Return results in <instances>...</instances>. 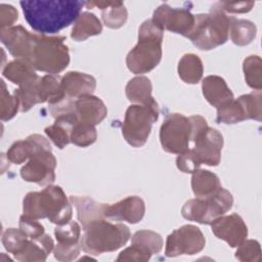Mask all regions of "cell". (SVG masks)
<instances>
[{"mask_svg":"<svg viewBox=\"0 0 262 262\" xmlns=\"http://www.w3.org/2000/svg\"><path fill=\"white\" fill-rule=\"evenodd\" d=\"M17 10L9 4L0 5V27L1 30L13 27V24L17 20Z\"/></svg>","mask_w":262,"mask_h":262,"instance_id":"46","label":"cell"},{"mask_svg":"<svg viewBox=\"0 0 262 262\" xmlns=\"http://www.w3.org/2000/svg\"><path fill=\"white\" fill-rule=\"evenodd\" d=\"M191 188L196 198L205 199L215 194L221 188V183L213 172L198 169L192 173Z\"/></svg>","mask_w":262,"mask_h":262,"instance_id":"24","label":"cell"},{"mask_svg":"<svg viewBox=\"0 0 262 262\" xmlns=\"http://www.w3.org/2000/svg\"><path fill=\"white\" fill-rule=\"evenodd\" d=\"M152 254L145 249L142 246L132 244L130 247L126 248L124 251H122L117 261H136V262H145L150 259V256Z\"/></svg>","mask_w":262,"mask_h":262,"instance_id":"42","label":"cell"},{"mask_svg":"<svg viewBox=\"0 0 262 262\" xmlns=\"http://www.w3.org/2000/svg\"><path fill=\"white\" fill-rule=\"evenodd\" d=\"M217 6L223 10L224 12H231V13H245L249 12L253 6V1H243V2H217Z\"/></svg>","mask_w":262,"mask_h":262,"instance_id":"47","label":"cell"},{"mask_svg":"<svg viewBox=\"0 0 262 262\" xmlns=\"http://www.w3.org/2000/svg\"><path fill=\"white\" fill-rule=\"evenodd\" d=\"M242 103L246 119H254L261 121L262 119V94L260 90L253 91L250 94L242 95L237 98Z\"/></svg>","mask_w":262,"mask_h":262,"instance_id":"36","label":"cell"},{"mask_svg":"<svg viewBox=\"0 0 262 262\" xmlns=\"http://www.w3.org/2000/svg\"><path fill=\"white\" fill-rule=\"evenodd\" d=\"M205 244V236L199 227L191 224L183 225L168 235L165 254L167 257L193 255L201 252Z\"/></svg>","mask_w":262,"mask_h":262,"instance_id":"10","label":"cell"},{"mask_svg":"<svg viewBox=\"0 0 262 262\" xmlns=\"http://www.w3.org/2000/svg\"><path fill=\"white\" fill-rule=\"evenodd\" d=\"M204 68L201 58L193 54H184L178 62V75L187 84H196L203 77Z\"/></svg>","mask_w":262,"mask_h":262,"instance_id":"29","label":"cell"},{"mask_svg":"<svg viewBox=\"0 0 262 262\" xmlns=\"http://www.w3.org/2000/svg\"><path fill=\"white\" fill-rule=\"evenodd\" d=\"M152 23L161 30L180 34L188 38L194 26V15L190 8H173L168 4L160 5L152 14Z\"/></svg>","mask_w":262,"mask_h":262,"instance_id":"11","label":"cell"},{"mask_svg":"<svg viewBox=\"0 0 262 262\" xmlns=\"http://www.w3.org/2000/svg\"><path fill=\"white\" fill-rule=\"evenodd\" d=\"M145 213L142 199L136 195L127 196L116 204H105L103 217L111 221H127L131 224L139 222Z\"/></svg>","mask_w":262,"mask_h":262,"instance_id":"15","label":"cell"},{"mask_svg":"<svg viewBox=\"0 0 262 262\" xmlns=\"http://www.w3.org/2000/svg\"><path fill=\"white\" fill-rule=\"evenodd\" d=\"M80 243L73 245H62L57 243V245L53 249V254L55 259H57L58 261L67 262L76 259L77 256L80 254Z\"/></svg>","mask_w":262,"mask_h":262,"instance_id":"44","label":"cell"},{"mask_svg":"<svg viewBox=\"0 0 262 262\" xmlns=\"http://www.w3.org/2000/svg\"><path fill=\"white\" fill-rule=\"evenodd\" d=\"M129 237L128 226L99 218L83 226L80 246L84 252L90 255H100L120 249L128 242Z\"/></svg>","mask_w":262,"mask_h":262,"instance_id":"3","label":"cell"},{"mask_svg":"<svg viewBox=\"0 0 262 262\" xmlns=\"http://www.w3.org/2000/svg\"><path fill=\"white\" fill-rule=\"evenodd\" d=\"M151 83L148 78L137 76L128 82L125 91L129 101L137 104H148L156 101L151 96Z\"/></svg>","mask_w":262,"mask_h":262,"instance_id":"27","label":"cell"},{"mask_svg":"<svg viewBox=\"0 0 262 262\" xmlns=\"http://www.w3.org/2000/svg\"><path fill=\"white\" fill-rule=\"evenodd\" d=\"M132 244L147 249L151 254H158L163 248L162 236L151 230H139L132 236Z\"/></svg>","mask_w":262,"mask_h":262,"instance_id":"39","label":"cell"},{"mask_svg":"<svg viewBox=\"0 0 262 262\" xmlns=\"http://www.w3.org/2000/svg\"><path fill=\"white\" fill-rule=\"evenodd\" d=\"M71 200L60 186L47 185L41 191L26 194L23 202L24 215L35 219L47 218L57 225L67 223L72 218Z\"/></svg>","mask_w":262,"mask_h":262,"instance_id":"2","label":"cell"},{"mask_svg":"<svg viewBox=\"0 0 262 262\" xmlns=\"http://www.w3.org/2000/svg\"><path fill=\"white\" fill-rule=\"evenodd\" d=\"M191 140V124L189 118L181 114H169L161 128L160 141L163 149L179 155L188 149Z\"/></svg>","mask_w":262,"mask_h":262,"instance_id":"9","label":"cell"},{"mask_svg":"<svg viewBox=\"0 0 262 262\" xmlns=\"http://www.w3.org/2000/svg\"><path fill=\"white\" fill-rule=\"evenodd\" d=\"M66 37L35 34L28 62L37 71L57 75L70 62Z\"/></svg>","mask_w":262,"mask_h":262,"instance_id":"6","label":"cell"},{"mask_svg":"<svg viewBox=\"0 0 262 262\" xmlns=\"http://www.w3.org/2000/svg\"><path fill=\"white\" fill-rule=\"evenodd\" d=\"M97 132L94 125L78 121L72 128L70 139L71 142L80 147H86L95 142Z\"/></svg>","mask_w":262,"mask_h":262,"instance_id":"34","label":"cell"},{"mask_svg":"<svg viewBox=\"0 0 262 262\" xmlns=\"http://www.w3.org/2000/svg\"><path fill=\"white\" fill-rule=\"evenodd\" d=\"M53 249V239L50 235L44 233L39 237L29 238L14 257L20 262H43Z\"/></svg>","mask_w":262,"mask_h":262,"instance_id":"20","label":"cell"},{"mask_svg":"<svg viewBox=\"0 0 262 262\" xmlns=\"http://www.w3.org/2000/svg\"><path fill=\"white\" fill-rule=\"evenodd\" d=\"M229 33L231 41L238 46L250 44L256 37L257 28L254 23L247 19L230 17Z\"/></svg>","mask_w":262,"mask_h":262,"instance_id":"31","label":"cell"},{"mask_svg":"<svg viewBox=\"0 0 262 262\" xmlns=\"http://www.w3.org/2000/svg\"><path fill=\"white\" fill-rule=\"evenodd\" d=\"M102 25L98 17L91 12H83L77 18L71 33V38L75 41H85L87 38L99 35Z\"/></svg>","mask_w":262,"mask_h":262,"instance_id":"26","label":"cell"},{"mask_svg":"<svg viewBox=\"0 0 262 262\" xmlns=\"http://www.w3.org/2000/svg\"><path fill=\"white\" fill-rule=\"evenodd\" d=\"M19 229L29 238H36L44 234V226L38 221V219L24 214L19 218Z\"/></svg>","mask_w":262,"mask_h":262,"instance_id":"43","label":"cell"},{"mask_svg":"<svg viewBox=\"0 0 262 262\" xmlns=\"http://www.w3.org/2000/svg\"><path fill=\"white\" fill-rule=\"evenodd\" d=\"M96 88V80L85 73L68 72L61 78V89L66 97L77 99L91 95Z\"/></svg>","mask_w":262,"mask_h":262,"instance_id":"18","label":"cell"},{"mask_svg":"<svg viewBox=\"0 0 262 262\" xmlns=\"http://www.w3.org/2000/svg\"><path fill=\"white\" fill-rule=\"evenodd\" d=\"M55 167L56 159L51 150H41L30 158L21 167L20 176L27 182H34L39 185L50 184L55 180Z\"/></svg>","mask_w":262,"mask_h":262,"instance_id":"12","label":"cell"},{"mask_svg":"<svg viewBox=\"0 0 262 262\" xmlns=\"http://www.w3.org/2000/svg\"><path fill=\"white\" fill-rule=\"evenodd\" d=\"M193 143L194 146L190 150L200 165L217 166L220 163L223 137L218 130L208 126L196 136Z\"/></svg>","mask_w":262,"mask_h":262,"instance_id":"13","label":"cell"},{"mask_svg":"<svg viewBox=\"0 0 262 262\" xmlns=\"http://www.w3.org/2000/svg\"><path fill=\"white\" fill-rule=\"evenodd\" d=\"M40 103H55L64 97L61 89V78L58 75L47 74L40 78L38 85Z\"/></svg>","mask_w":262,"mask_h":262,"instance_id":"28","label":"cell"},{"mask_svg":"<svg viewBox=\"0 0 262 262\" xmlns=\"http://www.w3.org/2000/svg\"><path fill=\"white\" fill-rule=\"evenodd\" d=\"M79 121L75 112L61 115L55 118L54 124L45 128L48 138L58 147L63 148L71 142L70 134L73 126Z\"/></svg>","mask_w":262,"mask_h":262,"instance_id":"23","label":"cell"},{"mask_svg":"<svg viewBox=\"0 0 262 262\" xmlns=\"http://www.w3.org/2000/svg\"><path fill=\"white\" fill-rule=\"evenodd\" d=\"M164 31L151 19L143 21L138 31V42L128 52L126 64L133 74H145L154 70L162 58Z\"/></svg>","mask_w":262,"mask_h":262,"instance_id":"4","label":"cell"},{"mask_svg":"<svg viewBox=\"0 0 262 262\" xmlns=\"http://www.w3.org/2000/svg\"><path fill=\"white\" fill-rule=\"evenodd\" d=\"M246 114L238 99H231L217 107V122L235 124L245 121Z\"/></svg>","mask_w":262,"mask_h":262,"instance_id":"33","label":"cell"},{"mask_svg":"<svg viewBox=\"0 0 262 262\" xmlns=\"http://www.w3.org/2000/svg\"><path fill=\"white\" fill-rule=\"evenodd\" d=\"M229 27L230 17L214 4L209 13L194 15V26L188 39L201 50H211L227 41Z\"/></svg>","mask_w":262,"mask_h":262,"instance_id":"5","label":"cell"},{"mask_svg":"<svg viewBox=\"0 0 262 262\" xmlns=\"http://www.w3.org/2000/svg\"><path fill=\"white\" fill-rule=\"evenodd\" d=\"M54 235L58 244H78L81 237V227L76 221L70 220L67 223L57 225L54 229Z\"/></svg>","mask_w":262,"mask_h":262,"instance_id":"37","label":"cell"},{"mask_svg":"<svg viewBox=\"0 0 262 262\" xmlns=\"http://www.w3.org/2000/svg\"><path fill=\"white\" fill-rule=\"evenodd\" d=\"M45 149L51 150L49 140L40 134H32L24 140L15 141L7 150L6 157L13 164H21Z\"/></svg>","mask_w":262,"mask_h":262,"instance_id":"17","label":"cell"},{"mask_svg":"<svg viewBox=\"0 0 262 262\" xmlns=\"http://www.w3.org/2000/svg\"><path fill=\"white\" fill-rule=\"evenodd\" d=\"M70 200L71 203L75 206L77 210L78 220L82 223L83 226L95 219L104 218L103 211L105 208V204L97 203L87 196L73 195L70 198Z\"/></svg>","mask_w":262,"mask_h":262,"instance_id":"25","label":"cell"},{"mask_svg":"<svg viewBox=\"0 0 262 262\" xmlns=\"http://www.w3.org/2000/svg\"><path fill=\"white\" fill-rule=\"evenodd\" d=\"M75 114L80 121L95 126L106 117L107 110L99 97L91 94L75 100Z\"/></svg>","mask_w":262,"mask_h":262,"instance_id":"19","label":"cell"},{"mask_svg":"<svg viewBox=\"0 0 262 262\" xmlns=\"http://www.w3.org/2000/svg\"><path fill=\"white\" fill-rule=\"evenodd\" d=\"M245 79L251 88L261 90L262 88V61L257 55L248 56L243 63Z\"/></svg>","mask_w":262,"mask_h":262,"instance_id":"35","label":"cell"},{"mask_svg":"<svg viewBox=\"0 0 262 262\" xmlns=\"http://www.w3.org/2000/svg\"><path fill=\"white\" fill-rule=\"evenodd\" d=\"M235 258L242 262H260V244L255 239H245L235 252Z\"/></svg>","mask_w":262,"mask_h":262,"instance_id":"41","label":"cell"},{"mask_svg":"<svg viewBox=\"0 0 262 262\" xmlns=\"http://www.w3.org/2000/svg\"><path fill=\"white\" fill-rule=\"evenodd\" d=\"M233 205L232 194L220 188L215 194L205 199L188 200L181 209L183 218L201 224H211L214 220L228 212Z\"/></svg>","mask_w":262,"mask_h":262,"instance_id":"8","label":"cell"},{"mask_svg":"<svg viewBox=\"0 0 262 262\" xmlns=\"http://www.w3.org/2000/svg\"><path fill=\"white\" fill-rule=\"evenodd\" d=\"M212 232L220 239L225 241L231 248L238 247L248 236V227L243 218L233 213L220 216L211 223Z\"/></svg>","mask_w":262,"mask_h":262,"instance_id":"14","label":"cell"},{"mask_svg":"<svg viewBox=\"0 0 262 262\" xmlns=\"http://www.w3.org/2000/svg\"><path fill=\"white\" fill-rule=\"evenodd\" d=\"M1 82L0 93V118L2 121H8L12 119L19 110V100L13 94L11 95L7 89L3 80Z\"/></svg>","mask_w":262,"mask_h":262,"instance_id":"38","label":"cell"},{"mask_svg":"<svg viewBox=\"0 0 262 262\" xmlns=\"http://www.w3.org/2000/svg\"><path fill=\"white\" fill-rule=\"evenodd\" d=\"M2 74L10 82L18 86L38 77L35 73V69L28 61L23 59H14L8 62L3 69Z\"/></svg>","mask_w":262,"mask_h":262,"instance_id":"30","label":"cell"},{"mask_svg":"<svg viewBox=\"0 0 262 262\" xmlns=\"http://www.w3.org/2000/svg\"><path fill=\"white\" fill-rule=\"evenodd\" d=\"M88 8L93 6L101 10V17L104 25L111 29L123 27L127 20L128 12L122 1H91L86 2Z\"/></svg>","mask_w":262,"mask_h":262,"instance_id":"22","label":"cell"},{"mask_svg":"<svg viewBox=\"0 0 262 262\" xmlns=\"http://www.w3.org/2000/svg\"><path fill=\"white\" fill-rule=\"evenodd\" d=\"M30 27L42 35L55 34L76 21L82 7L79 0H30L19 2Z\"/></svg>","mask_w":262,"mask_h":262,"instance_id":"1","label":"cell"},{"mask_svg":"<svg viewBox=\"0 0 262 262\" xmlns=\"http://www.w3.org/2000/svg\"><path fill=\"white\" fill-rule=\"evenodd\" d=\"M202 90L206 100L213 106L218 107L233 99V93L225 80L219 76H208L202 82Z\"/></svg>","mask_w":262,"mask_h":262,"instance_id":"21","label":"cell"},{"mask_svg":"<svg viewBox=\"0 0 262 262\" xmlns=\"http://www.w3.org/2000/svg\"><path fill=\"white\" fill-rule=\"evenodd\" d=\"M40 77L20 85L17 89L14 90L13 94L19 100V111L20 112H28L31 110L36 103H40L39 100V92H38V85H39Z\"/></svg>","mask_w":262,"mask_h":262,"instance_id":"32","label":"cell"},{"mask_svg":"<svg viewBox=\"0 0 262 262\" xmlns=\"http://www.w3.org/2000/svg\"><path fill=\"white\" fill-rule=\"evenodd\" d=\"M29 237L20 230L16 228H7L2 234V244L7 252L15 255L17 254Z\"/></svg>","mask_w":262,"mask_h":262,"instance_id":"40","label":"cell"},{"mask_svg":"<svg viewBox=\"0 0 262 262\" xmlns=\"http://www.w3.org/2000/svg\"><path fill=\"white\" fill-rule=\"evenodd\" d=\"M159 118L157 101L148 104H132L126 113L122 126V134L125 140L134 147L142 146L151 130L152 124Z\"/></svg>","mask_w":262,"mask_h":262,"instance_id":"7","label":"cell"},{"mask_svg":"<svg viewBox=\"0 0 262 262\" xmlns=\"http://www.w3.org/2000/svg\"><path fill=\"white\" fill-rule=\"evenodd\" d=\"M34 39L35 34L30 33L23 26H13L1 30V42L16 59L28 61Z\"/></svg>","mask_w":262,"mask_h":262,"instance_id":"16","label":"cell"},{"mask_svg":"<svg viewBox=\"0 0 262 262\" xmlns=\"http://www.w3.org/2000/svg\"><path fill=\"white\" fill-rule=\"evenodd\" d=\"M177 168L183 173H193L200 168L199 162L195 160L191 150L188 148L185 151L178 155L176 159Z\"/></svg>","mask_w":262,"mask_h":262,"instance_id":"45","label":"cell"}]
</instances>
